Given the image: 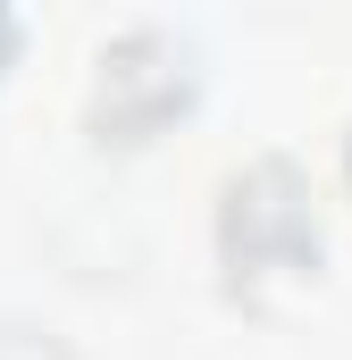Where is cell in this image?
I'll list each match as a JSON object with an SVG mask.
<instances>
[{"mask_svg": "<svg viewBox=\"0 0 352 360\" xmlns=\"http://www.w3.org/2000/svg\"><path fill=\"white\" fill-rule=\"evenodd\" d=\"M227 260L235 285H260V276H302L319 260V218H310V193L294 184L285 160H268L227 193Z\"/></svg>", "mask_w": 352, "mask_h": 360, "instance_id": "obj_1", "label": "cell"}]
</instances>
